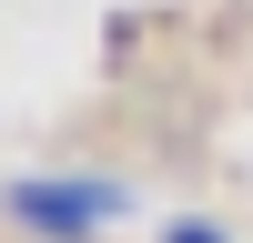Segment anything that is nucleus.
Masks as SVG:
<instances>
[{"label":"nucleus","mask_w":253,"mask_h":243,"mask_svg":"<svg viewBox=\"0 0 253 243\" xmlns=\"http://www.w3.org/2000/svg\"><path fill=\"white\" fill-rule=\"evenodd\" d=\"M112 213H122L112 182H10V223L41 243H91Z\"/></svg>","instance_id":"nucleus-1"},{"label":"nucleus","mask_w":253,"mask_h":243,"mask_svg":"<svg viewBox=\"0 0 253 243\" xmlns=\"http://www.w3.org/2000/svg\"><path fill=\"white\" fill-rule=\"evenodd\" d=\"M162 243H223V223H172Z\"/></svg>","instance_id":"nucleus-2"}]
</instances>
